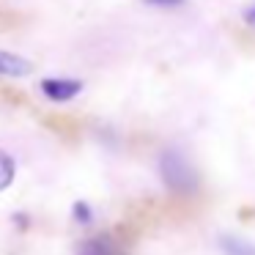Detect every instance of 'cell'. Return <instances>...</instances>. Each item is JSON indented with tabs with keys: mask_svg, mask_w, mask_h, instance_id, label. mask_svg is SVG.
Instances as JSON below:
<instances>
[{
	"mask_svg": "<svg viewBox=\"0 0 255 255\" xmlns=\"http://www.w3.org/2000/svg\"><path fill=\"white\" fill-rule=\"evenodd\" d=\"M74 255H129V242H124V239L113 231L96 233V236L85 239Z\"/></svg>",
	"mask_w": 255,
	"mask_h": 255,
	"instance_id": "2",
	"label": "cell"
},
{
	"mask_svg": "<svg viewBox=\"0 0 255 255\" xmlns=\"http://www.w3.org/2000/svg\"><path fill=\"white\" fill-rule=\"evenodd\" d=\"M220 250L225 255H255V244L247 242V239H239V236H220Z\"/></svg>",
	"mask_w": 255,
	"mask_h": 255,
	"instance_id": "5",
	"label": "cell"
},
{
	"mask_svg": "<svg viewBox=\"0 0 255 255\" xmlns=\"http://www.w3.org/2000/svg\"><path fill=\"white\" fill-rule=\"evenodd\" d=\"M14 178H17V162L8 151L0 148V192H6L14 184Z\"/></svg>",
	"mask_w": 255,
	"mask_h": 255,
	"instance_id": "6",
	"label": "cell"
},
{
	"mask_svg": "<svg viewBox=\"0 0 255 255\" xmlns=\"http://www.w3.org/2000/svg\"><path fill=\"white\" fill-rule=\"evenodd\" d=\"M244 22H247V25H253V28H255V6L244 11Z\"/></svg>",
	"mask_w": 255,
	"mask_h": 255,
	"instance_id": "9",
	"label": "cell"
},
{
	"mask_svg": "<svg viewBox=\"0 0 255 255\" xmlns=\"http://www.w3.org/2000/svg\"><path fill=\"white\" fill-rule=\"evenodd\" d=\"M39 88L50 102H72L74 96L83 94L85 83L83 80H69V77H47L41 80Z\"/></svg>",
	"mask_w": 255,
	"mask_h": 255,
	"instance_id": "3",
	"label": "cell"
},
{
	"mask_svg": "<svg viewBox=\"0 0 255 255\" xmlns=\"http://www.w3.org/2000/svg\"><path fill=\"white\" fill-rule=\"evenodd\" d=\"M145 6H156V8H178L184 6V0H143Z\"/></svg>",
	"mask_w": 255,
	"mask_h": 255,
	"instance_id": "8",
	"label": "cell"
},
{
	"mask_svg": "<svg viewBox=\"0 0 255 255\" xmlns=\"http://www.w3.org/2000/svg\"><path fill=\"white\" fill-rule=\"evenodd\" d=\"M159 176L165 187L176 195H189L198 189V173L187 162V156L176 148H165L159 154Z\"/></svg>",
	"mask_w": 255,
	"mask_h": 255,
	"instance_id": "1",
	"label": "cell"
},
{
	"mask_svg": "<svg viewBox=\"0 0 255 255\" xmlns=\"http://www.w3.org/2000/svg\"><path fill=\"white\" fill-rule=\"evenodd\" d=\"M33 72V63L17 52L0 50V77H28Z\"/></svg>",
	"mask_w": 255,
	"mask_h": 255,
	"instance_id": "4",
	"label": "cell"
},
{
	"mask_svg": "<svg viewBox=\"0 0 255 255\" xmlns=\"http://www.w3.org/2000/svg\"><path fill=\"white\" fill-rule=\"evenodd\" d=\"M72 217L80 225H91V222H94V209H91L85 200H77V203L72 206Z\"/></svg>",
	"mask_w": 255,
	"mask_h": 255,
	"instance_id": "7",
	"label": "cell"
}]
</instances>
